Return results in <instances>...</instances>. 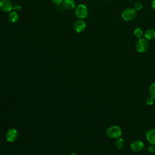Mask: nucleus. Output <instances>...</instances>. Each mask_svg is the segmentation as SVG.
<instances>
[{"label":"nucleus","mask_w":155,"mask_h":155,"mask_svg":"<svg viewBox=\"0 0 155 155\" xmlns=\"http://www.w3.org/2000/svg\"><path fill=\"white\" fill-rule=\"evenodd\" d=\"M107 136L111 139H117L122 135L121 128L117 125H113L108 128L106 131Z\"/></svg>","instance_id":"obj_1"},{"label":"nucleus","mask_w":155,"mask_h":155,"mask_svg":"<svg viewBox=\"0 0 155 155\" xmlns=\"http://www.w3.org/2000/svg\"><path fill=\"white\" fill-rule=\"evenodd\" d=\"M74 13L76 16L80 19H85L88 13V8L87 6L83 4H80L78 5L74 10Z\"/></svg>","instance_id":"obj_2"},{"label":"nucleus","mask_w":155,"mask_h":155,"mask_svg":"<svg viewBox=\"0 0 155 155\" xmlns=\"http://www.w3.org/2000/svg\"><path fill=\"white\" fill-rule=\"evenodd\" d=\"M136 16V11L132 8L124 9L121 13L122 18L126 21H133Z\"/></svg>","instance_id":"obj_3"},{"label":"nucleus","mask_w":155,"mask_h":155,"mask_svg":"<svg viewBox=\"0 0 155 155\" xmlns=\"http://www.w3.org/2000/svg\"><path fill=\"white\" fill-rule=\"evenodd\" d=\"M149 48V43L145 38L139 39L136 44V49L140 53H145Z\"/></svg>","instance_id":"obj_4"},{"label":"nucleus","mask_w":155,"mask_h":155,"mask_svg":"<svg viewBox=\"0 0 155 155\" xmlns=\"http://www.w3.org/2000/svg\"><path fill=\"white\" fill-rule=\"evenodd\" d=\"M18 136V131L13 128H11L7 130L5 134L6 140L9 142H15Z\"/></svg>","instance_id":"obj_5"},{"label":"nucleus","mask_w":155,"mask_h":155,"mask_svg":"<svg viewBox=\"0 0 155 155\" xmlns=\"http://www.w3.org/2000/svg\"><path fill=\"white\" fill-rule=\"evenodd\" d=\"M86 28V22L82 19L76 20L73 24L74 30L77 33H81L85 30Z\"/></svg>","instance_id":"obj_6"},{"label":"nucleus","mask_w":155,"mask_h":155,"mask_svg":"<svg viewBox=\"0 0 155 155\" xmlns=\"http://www.w3.org/2000/svg\"><path fill=\"white\" fill-rule=\"evenodd\" d=\"M13 4L10 0H1L0 1V9L4 12H10Z\"/></svg>","instance_id":"obj_7"},{"label":"nucleus","mask_w":155,"mask_h":155,"mask_svg":"<svg viewBox=\"0 0 155 155\" xmlns=\"http://www.w3.org/2000/svg\"><path fill=\"white\" fill-rule=\"evenodd\" d=\"M145 145L143 142L139 140L133 141L130 145V148L131 150L134 152H139L142 151Z\"/></svg>","instance_id":"obj_8"},{"label":"nucleus","mask_w":155,"mask_h":155,"mask_svg":"<svg viewBox=\"0 0 155 155\" xmlns=\"http://www.w3.org/2000/svg\"><path fill=\"white\" fill-rule=\"evenodd\" d=\"M147 140L151 143L155 145V129H149L145 133Z\"/></svg>","instance_id":"obj_9"},{"label":"nucleus","mask_w":155,"mask_h":155,"mask_svg":"<svg viewBox=\"0 0 155 155\" xmlns=\"http://www.w3.org/2000/svg\"><path fill=\"white\" fill-rule=\"evenodd\" d=\"M145 38L147 40H153L155 39V30L153 28H148L145 32L143 35Z\"/></svg>","instance_id":"obj_10"},{"label":"nucleus","mask_w":155,"mask_h":155,"mask_svg":"<svg viewBox=\"0 0 155 155\" xmlns=\"http://www.w3.org/2000/svg\"><path fill=\"white\" fill-rule=\"evenodd\" d=\"M7 18L10 22L14 24L18 22L19 19V16L18 13L16 11H12V12H10L8 15Z\"/></svg>","instance_id":"obj_11"},{"label":"nucleus","mask_w":155,"mask_h":155,"mask_svg":"<svg viewBox=\"0 0 155 155\" xmlns=\"http://www.w3.org/2000/svg\"><path fill=\"white\" fill-rule=\"evenodd\" d=\"M62 4L66 9L71 10L75 7L76 3L74 0H63Z\"/></svg>","instance_id":"obj_12"},{"label":"nucleus","mask_w":155,"mask_h":155,"mask_svg":"<svg viewBox=\"0 0 155 155\" xmlns=\"http://www.w3.org/2000/svg\"><path fill=\"white\" fill-rule=\"evenodd\" d=\"M143 35H144V33H143V30L140 28L137 27L134 31V35L138 39H140V38H142Z\"/></svg>","instance_id":"obj_13"},{"label":"nucleus","mask_w":155,"mask_h":155,"mask_svg":"<svg viewBox=\"0 0 155 155\" xmlns=\"http://www.w3.org/2000/svg\"><path fill=\"white\" fill-rule=\"evenodd\" d=\"M124 145V140L120 137L117 138L115 142V146L118 149H121Z\"/></svg>","instance_id":"obj_14"},{"label":"nucleus","mask_w":155,"mask_h":155,"mask_svg":"<svg viewBox=\"0 0 155 155\" xmlns=\"http://www.w3.org/2000/svg\"><path fill=\"white\" fill-rule=\"evenodd\" d=\"M149 94L150 96H151L154 99L155 98V82L150 85L149 87Z\"/></svg>","instance_id":"obj_15"},{"label":"nucleus","mask_w":155,"mask_h":155,"mask_svg":"<svg viewBox=\"0 0 155 155\" xmlns=\"http://www.w3.org/2000/svg\"><path fill=\"white\" fill-rule=\"evenodd\" d=\"M136 11H139L142 10V5L140 2H136L134 5V8H133Z\"/></svg>","instance_id":"obj_16"},{"label":"nucleus","mask_w":155,"mask_h":155,"mask_svg":"<svg viewBox=\"0 0 155 155\" xmlns=\"http://www.w3.org/2000/svg\"><path fill=\"white\" fill-rule=\"evenodd\" d=\"M145 102L147 104V105H151L153 104L154 103V98L152 97L151 96L148 97L146 100H145Z\"/></svg>","instance_id":"obj_17"},{"label":"nucleus","mask_w":155,"mask_h":155,"mask_svg":"<svg viewBox=\"0 0 155 155\" xmlns=\"http://www.w3.org/2000/svg\"><path fill=\"white\" fill-rule=\"evenodd\" d=\"M12 9L14 11H19L21 9V5L19 4H15L13 5V8Z\"/></svg>","instance_id":"obj_18"},{"label":"nucleus","mask_w":155,"mask_h":155,"mask_svg":"<svg viewBox=\"0 0 155 155\" xmlns=\"http://www.w3.org/2000/svg\"><path fill=\"white\" fill-rule=\"evenodd\" d=\"M148 150L150 153H154L155 151V146L154 144H151L148 148Z\"/></svg>","instance_id":"obj_19"},{"label":"nucleus","mask_w":155,"mask_h":155,"mask_svg":"<svg viewBox=\"0 0 155 155\" xmlns=\"http://www.w3.org/2000/svg\"><path fill=\"white\" fill-rule=\"evenodd\" d=\"M63 0H52V2L55 5H60L62 2Z\"/></svg>","instance_id":"obj_20"},{"label":"nucleus","mask_w":155,"mask_h":155,"mask_svg":"<svg viewBox=\"0 0 155 155\" xmlns=\"http://www.w3.org/2000/svg\"><path fill=\"white\" fill-rule=\"evenodd\" d=\"M152 7L153 10H155V0H153V1L152 2Z\"/></svg>","instance_id":"obj_21"},{"label":"nucleus","mask_w":155,"mask_h":155,"mask_svg":"<svg viewBox=\"0 0 155 155\" xmlns=\"http://www.w3.org/2000/svg\"><path fill=\"white\" fill-rule=\"evenodd\" d=\"M69 155H78V154H76V153H71V154H69Z\"/></svg>","instance_id":"obj_22"},{"label":"nucleus","mask_w":155,"mask_h":155,"mask_svg":"<svg viewBox=\"0 0 155 155\" xmlns=\"http://www.w3.org/2000/svg\"><path fill=\"white\" fill-rule=\"evenodd\" d=\"M128 1H134V0H128Z\"/></svg>","instance_id":"obj_23"},{"label":"nucleus","mask_w":155,"mask_h":155,"mask_svg":"<svg viewBox=\"0 0 155 155\" xmlns=\"http://www.w3.org/2000/svg\"><path fill=\"white\" fill-rule=\"evenodd\" d=\"M147 1H148V0H147Z\"/></svg>","instance_id":"obj_24"}]
</instances>
